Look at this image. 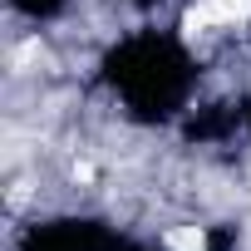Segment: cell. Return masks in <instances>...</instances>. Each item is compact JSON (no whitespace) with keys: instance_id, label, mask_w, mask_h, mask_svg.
I'll list each match as a JSON object with an SVG mask.
<instances>
[{"instance_id":"1","label":"cell","mask_w":251,"mask_h":251,"mask_svg":"<svg viewBox=\"0 0 251 251\" xmlns=\"http://www.w3.org/2000/svg\"><path fill=\"white\" fill-rule=\"evenodd\" d=\"M197 5L212 25H246L251 20V0H197Z\"/></svg>"},{"instance_id":"2","label":"cell","mask_w":251,"mask_h":251,"mask_svg":"<svg viewBox=\"0 0 251 251\" xmlns=\"http://www.w3.org/2000/svg\"><path fill=\"white\" fill-rule=\"evenodd\" d=\"M168 251H207V231L202 226H173L168 231Z\"/></svg>"},{"instance_id":"3","label":"cell","mask_w":251,"mask_h":251,"mask_svg":"<svg viewBox=\"0 0 251 251\" xmlns=\"http://www.w3.org/2000/svg\"><path fill=\"white\" fill-rule=\"evenodd\" d=\"M74 182H94V168L89 163H74Z\"/></svg>"}]
</instances>
